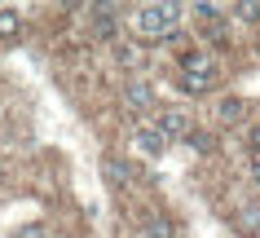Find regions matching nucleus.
Segmentation results:
<instances>
[{
	"mask_svg": "<svg viewBox=\"0 0 260 238\" xmlns=\"http://www.w3.org/2000/svg\"><path fill=\"white\" fill-rule=\"evenodd\" d=\"M14 238H44V225H18Z\"/></svg>",
	"mask_w": 260,
	"mask_h": 238,
	"instance_id": "16",
	"label": "nucleus"
},
{
	"mask_svg": "<svg viewBox=\"0 0 260 238\" xmlns=\"http://www.w3.org/2000/svg\"><path fill=\"white\" fill-rule=\"evenodd\" d=\"M133 146H137V150H141V154H146V159H159V154H164V150H168V141H164V137H159V132H154V128H150V124H141V128H137V132H133Z\"/></svg>",
	"mask_w": 260,
	"mask_h": 238,
	"instance_id": "7",
	"label": "nucleus"
},
{
	"mask_svg": "<svg viewBox=\"0 0 260 238\" xmlns=\"http://www.w3.org/2000/svg\"><path fill=\"white\" fill-rule=\"evenodd\" d=\"M150 128L168 141V146H172V141H185L199 124H194V115L185 111V106H159V111H154V124H150Z\"/></svg>",
	"mask_w": 260,
	"mask_h": 238,
	"instance_id": "3",
	"label": "nucleus"
},
{
	"mask_svg": "<svg viewBox=\"0 0 260 238\" xmlns=\"http://www.w3.org/2000/svg\"><path fill=\"white\" fill-rule=\"evenodd\" d=\"M88 14H93V36L97 40H115V31H119V9H115V5H88Z\"/></svg>",
	"mask_w": 260,
	"mask_h": 238,
	"instance_id": "5",
	"label": "nucleus"
},
{
	"mask_svg": "<svg viewBox=\"0 0 260 238\" xmlns=\"http://www.w3.org/2000/svg\"><path fill=\"white\" fill-rule=\"evenodd\" d=\"M0 177H5V159H0Z\"/></svg>",
	"mask_w": 260,
	"mask_h": 238,
	"instance_id": "18",
	"label": "nucleus"
},
{
	"mask_svg": "<svg viewBox=\"0 0 260 238\" xmlns=\"http://www.w3.org/2000/svg\"><path fill=\"white\" fill-rule=\"evenodd\" d=\"M247 150H251V159H260V119L247 128Z\"/></svg>",
	"mask_w": 260,
	"mask_h": 238,
	"instance_id": "15",
	"label": "nucleus"
},
{
	"mask_svg": "<svg viewBox=\"0 0 260 238\" xmlns=\"http://www.w3.org/2000/svg\"><path fill=\"white\" fill-rule=\"evenodd\" d=\"M247 177H251V181L260 185V159H251V168H247Z\"/></svg>",
	"mask_w": 260,
	"mask_h": 238,
	"instance_id": "17",
	"label": "nucleus"
},
{
	"mask_svg": "<svg viewBox=\"0 0 260 238\" xmlns=\"http://www.w3.org/2000/svg\"><path fill=\"white\" fill-rule=\"evenodd\" d=\"M22 36V14L18 9H0V40H18Z\"/></svg>",
	"mask_w": 260,
	"mask_h": 238,
	"instance_id": "11",
	"label": "nucleus"
},
{
	"mask_svg": "<svg viewBox=\"0 0 260 238\" xmlns=\"http://www.w3.org/2000/svg\"><path fill=\"white\" fill-rule=\"evenodd\" d=\"M234 225H238V234H260V203L238 208L234 212Z\"/></svg>",
	"mask_w": 260,
	"mask_h": 238,
	"instance_id": "10",
	"label": "nucleus"
},
{
	"mask_svg": "<svg viewBox=\"0 0 260 238\" xmlns=\"http://www.w3.org/2000/svg\"><path fill=\"white\" fill-rule=\"evenodd\" d=\"M115 62H119L123 71H137L141 66V49L137 44H115Z\"/></svg>",
	"mask_w": 260,
	"mask_h": 238,
	"instance_id": "13",
	"label": "nucleus"
},
{
	"mask_svg": "<svg viewBox=\"0 0 260 238\" xmlns=\"http://www.w3.org/2000/svg\"><path fill=\"white\" fill-rule=\"evenodd\" d=\"M247 115V101L243 97H216V124H234Z\"/></svg>",
	"mask_w": 260,
	"mask_h": 238,
	"instance_id": "9",
	"label": "nucleus"
},
{
	"mask_svg": "<svg viewBox=\"0 0 260 238\" xmlns=\"http://www.w3.org/2000/svg\"><path fill=\"white\" fill-rule=\"evenodd\" d=\"M234 14L243 18V22H260V5H251V0H247V5H234Z\"/></svg>",
	"mask_w": 260,
	"mask_h": 238,
	"instance_id": "14",
	"label": "nucleus"
},
{
	"mask_svg": "<svg viewBox=\"0 0 260 238\" xmlns=\"http://www.w3.org/2000/svg\"><path fill=\"white\" fill-rule=\"evenodd\" d=\"M185 146H190L194 154H216V137H212L207 128H194L190 137H185Z\"/></svg>",
	"mask_w": 260,
	"mask_h": 238,
	"instance_id": "12",
	"label": "nucleus"
},
{
	"mask_svg": "<svg viewBox=\"0 0 260 238\" xmlns=\"http://www.w3.org/2000/svg\"><path fill=\"white\" fill-rule=\"evenodd\" d=\"M141 238H177V221L164 216V212H150L141 221Z\"/></svg>",
	"mask_w": 260,
	"mask_h": 238,
	"instance_id": "8",
	"label": "nucleus"
},
{
	"mask_svg": "<svg viewBox=\"0 0 260 238\" xmlns=\"http://www.w3.org/2000/svg\"><path fill=\"white\" fill-rule=\"evenodd\" d=\"M216 75H220V62H216L212 49L190 44V49H181V53H177V84H181V93L203 97L207 88L216 84Z\"/></svg>",
	"mask_w": 260,
	"mask_h": 238,
	"instance_id": "1",
	"label": "nucleus"
},
{
	"mask_svg": "<svg viewBox=\"0 0 260 238\" xmlns=\"http://www.w3.org/2000/svg\"><path fill=\"white\" fill-rule=\"evenodd\" d=\"M119 101H123V111H133V115H146V111H154L159 93H154V84H150V80L133 75V80H123V88H119Z\"/></svg>",
	"mask_w": 260,
	"mask_h": 238,
	"instance_id": "4",
	"label": "nucleus"
},
{
	"mask_svg": "<svg viewBox=\"0 0 260 238\" xmlns=\"http://www.w3.org/2000/svg\"><path fill=\"white\" fill-rule=\"evenodd\" d=\"M181 5H141V9H133V31H137L141 40H150V44H159V40H177L181 36Z\"/></svg>",
	"mask_w": 260,
	"mask_h": 238,
	"instance_id": "2",
	"label": "nucleus"
},
{
	"mask_svg": "<svg viewBox=\"0 0 260 238\" xmlns=\"http://www.w3.org/2000/svg\"><path fill=\"white\" fill-rule=\"evenodd\" d=\"M102 177H106L110 190H128V185H133V163L119 159V154H106V159H102Z\"/></svg>",
	"mask_w": 260,
	"mask_h": 238,
	"instance_id": "6",
	"label": "nucleus"
}]
</instances>
